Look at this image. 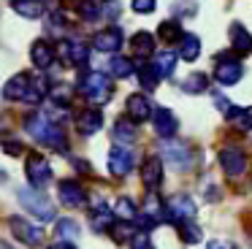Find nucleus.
Wrapping results in <instances>:
<instances>
[{
    "label": "nucleus",
    "mask_w": 252,
    "mask_h": 249,
    "mask_svg": "<svg viewBox=\"0 0 252 249\" xmlns=\"http://www.w3.org/2000/svg\"><path fill=\"white\" fill-rule=\"evenodd\" d=\"M25 127H28V133L33 135L38 144H44V146H52V149H57V152H63L68 146L63 127L49 117V114H44V111L30 114V117L25 119Z\"/></svg>",
    "instance_id": "obj_1"
},
{
    "label": "nucleus",
    "mask_w": 252,
    "mask_h": 249,
    "mask_svg": "<svg viewBox=\"0 0 252 249\" xmlns=\"http://www.w3.org/2000/svg\"><path fill=\"white\" fill-rule=\"evenodd\" d=\"M46 84L38 79H33L30 73H17L8 79V84L3 87V95L8 100H25V103H41L46 95Z\"/></svg>",
    "instance_id": "obj_2"
},
{
    "label": "nucleus",
    "mask_w": 252,
    "mask_h": 249,
    "mask_svg": "<svg viewBox=\"0 0 252 249\" xmlns=\"http://www.w3.org/2000/svg\"><path fill=\"white\" fill-rule=\"evenodd\" d=\"M19 203L25 206V209L30 211V214L35 217V219L41 222H55V203H52L49 198H46V192H41V189L35 187H22L19 189Z\"/></svg>",
    "instance_id": "obj_3"
},
{
    "label": "nucleus",
    "mask_w": 252,
    "mask_h": 249,
    "mask_svg": "<svg viewBox=\"0 0 252 249\" xmlns=\"http://www.w3.org/2000/svg\"><path fill=\"white\" fill-rule=\"evenodd\" d=\"M163 157H165V162H168L174 171H179V173H185V171H190V168H192V149L187 144H182V141L165 138Z\"/></svg>",
    "instance_id": "obj_4"
},
{
    "label": "nucleus",
    "mask_w": 252,
    "mask_h": 249,
    "mask_svg": "<svg viewBox=\"0 0 252 249\" xmlns=\"http://www.w3.org/2000/svg\"><path fill=\"white\" fill-rule=\"evenodd\" d=\"M79 90H82V95H87V100H93V103H106V100L111 97V84H109V79H106L103 73H98V70L82 76V84H79Z\"/></svg>",
    "instance_id": "obj_5"
},
{
    "label": "nucleus",
    "mask_w": 252,
    "mask_h": 249,
    "mask_svg": "<svg viewBox=\"0 0 252 249\" xmlns=\"http://www.w3.org/2000/svg\"><path fill=\"white\" fill-rule=\"evenodd\" d=\"M220 165H222V171L228 173L230 179H239V176L247 173L250 160H247V155H244L241 146H225V149L220 152Z\"/></svg>",
    "instance_id": "obj_6"
},
{
    "label": "nucleus",
    "mask_w": 252,
    "mask_h": 249,
    "mask_svg": "<svg viewBox=\"0 0 252 249\" xmlns=\"http://www.w3.org/2000/svg\"><path fill=\"white\" fill-rule=\"evenodd\" d=\"M28 182H30V187H35V189H44L46 184L52 182V168H49V162L44 160V155H38V152H30L28 155Z\"/></svg>",
    "instance_id": "obj_7"
},
{
    "label": "nucleus",
    "mask_w": 252,
    "mask_h": 249,
    "mask_svg": "<svg viewBox=\"0 0 252 249\" xmlns=\"http://www.w3.org/2000/svg\"><path fill=\"white\" fill-rule=\"evenodd\" d=\"M165 219H171L174 225L187 219H195V200L190 195H174L165 206Z\"/></svg>",
    "instance_id": "obj_8"
},
{
    "label": "nucleus",
    "mask_w": 252,
    "mask_h": 249,
    "mask_svg": "<svg viewBox=\"0 0 252 249\" xmlns=\"http://www.w3.org/2000/svg\"><path fill=\"white\" fill-rule=\"evenodd\" d=\"M244 76V68H241L239 60H230V57H220L214 60V79L225 87H233L239 84V79Z\"/></svg>",
    "instance_id": "obj_9"
},
{
    "label": "nucleus",
    "mask_w": 252,
    "mask_h": 249,
    "mask_svg": "<svg viewBox=\"0 0 252 249\" xmlns=\"http://www.w3.org/2000/svg\"><path fill=\"white\" fill-rule=\"evenodd\" d=\"M133 162H136V152H133L130 146L117 144L114 149L109 152V160H106V165H109V171L114 173V176H125V173L133 168Z\"/></svg>",
    "instance_id": "obj_10"
},
{
    "label": "nucleus",
    "mask_w": 252,
    "mask_h": 249,
    "mask_svg": "<svg viewBox=\"0 0 252 249\" xmlns=\"http://www.w3.org/2000/svg\"><path fill=\"white\" fill-rule=\"evenodd\" d=\"M11 233L19 238L22 244H28V247H41L44 244V230L35 225H30L28 219H19V217H11Z\"/></svg>",
    "instance_id": "obj_11"
},
{
    "label": "nucleus",
    "mask_w": 252,
    "mask_h": 249,
    "mask_svg": "<svg viewBox=\"0 0 252 249\" xmlns=\"http://www.w3.org/2000/svg\"><path fill=\"white\" fill-rule=\"evenodd\" d=\"M122 43H125V35H122L120 27H106L93 38V46L103 54H117L122 49Z\"/></svg>",
    "instance_id": "obj_12"
},
{
    "label": "nucleus",
    "mask_w": 252,
    "mask_h": 249,
    "mask_svg": "<svg viewBox=\"0 0 252 249\" xmlns=\"http://www.w3.org/2000/svg\"><path fill=\"white\" fill-rule=\"evenodd\" d=\"M152 127L160 138H174L176 133V117L174 111H168L165 106H155L152 108Z\"/></svg>",
    "instance_id": "obj_13"
},
{
    "label": "nucleus",
    "mask_w": 252,
    "mask_h": 249,
    "mask_svg": "<svg viewBox=\"0 0 252 249\" xmlns=\"http://www.w3.org/2000/svg\"><path fill=\"white\" fill-rule=\"evenodd\" d=\"M30 60H33L35 68L46 70V68H52V65H55L57 52H55V46H52L49 41H35L33 46H30Z\"/></svg>",
    "instance_id": "obj_14"
},
{
    "label": "nucleus",
    "mask_w": 252,
    "mask_h": 249,
    "mask_svg": "<svg viewBox=\"0 0 252 249\" xmlns=\"http://www.w3.org/2000/svg\"><path fill=\"white\" fill-rule=\"evenodd\" d=\"M141 182H144V187H149V189L160 187V182H163V162H160V157H147V160H144Z\"/></svg>",
    "instance_id": "obj_15"
},
{
    "label": "nucleus",
    "mask_w": 252,
    "mask_h": 249,
    "mask_svg": "<svg viewBox=\"0 0 252 249\" xmlns=\"http://www.w3.org/2000/svg\"><path fill=\"white\" fill-rule=\"evenodd\" d=\"M87 46H84L82 41H63L60 43V57H63V62L65 65H79V62H84L87 60Z\"/></svg>",
    "instance_id": "obj_16"
},
{
    "label": "nucleus",
    "mask_w": 252,
    "mask_h": 249,
    "mask_svg": "<svg viewBox=\"0 0 252 249\" xmlns=\"http://www.w3.org/2000/svg\"><path fill=\"white\" fill-rule=\"evenodd\" d=\"M127 117L133 122H144V119L152 117V103H149V97L141 95V92L127 97Z\"/></svg>",
    "instance_id": "obj_17"
},
{
    "label": "nucleus",
    "mask_w": 252,
    "mask_h": 249,
    "mask_svg": "<svg viewBox=\"0 0 252 249\" xmlns=\"http://www.w3.org/2000/svg\"><path fill=\"white\" fill-rule=\"evenodd\" d=\"M84 187L79 182H73V179H65V182H60V200L65 206H71V209H76V206L84 203Z\"/></svg>",
    "instance_id": "obj_18"
},
{
    "label": "nucleus",
    "mask_w": 252,
    "mask_h": 249,
    "mask_svg": "<svg viewBox=\"0 0 252 249\" xmlns=\"http://www.w3.org/2000/svg\"><path fill=\"white\" fill-rule=\"evenodd\" d=\"M155 52V38L152 32H136L130 38V54L136 60H144V57H152Z\"/></svg>",
    "instance_id": "obj_19"
},
{
    "label": "nucleus",
    "mask_w": 252,
    "mask_h": 249,
    "mask_svg": "<svg viewBox=\"0 0 252 249\" xmlns=\"http://www.w3.org/2000/svg\"><path fill=\"white\" fill-rule=\"evenodd\" d=\"M152 68H155V73H158L160 79L171 76V73H174V68H176V52H174V49H163V52H158L152 57Z\"/></svg>",
    "instance_id": "obj_20"
},
{
    "label": "nucleus",
    "mask_w": 252,
    "mask_h": 249,
    "mask_svg": "<svg viewBox=\"0 0 252 249\" xmlns=\"http://www.w3.org/2000/svg\"><path fill=\"white\" fill-rule=\"evenodd\" d=\"M230 46L239 57H244V54L252 52V35L241 25H230Z\"/></svg>",
    "instance_id": "obj_21"
},
{
    "label": "nucleus",
    "mask_w": 252,
    "mask_h": 249,
    "mask_svg": "<svg viewBox=\"0 0 252 249\" xmlns=\"http://www.w3.org/2000/svg\"><path fill=\"white\" fill-rule=\"evenodd\" d=\"M79 130L82 133H87V135H93V133H98L100 127H103V114L98 111V108H84L82 114H79Z\"/></svg>",
    "instance_id": "obj_22"
},
{
    "label": "nucleus",
    "mask_w": 252,
    "mask_h": 249,
    "mask_svg": "<svg viewBox=\"0 0 252 249\" xmlns=\"http://www.w3.org/2000/svg\"><path fill=\"white\" fill-rule=\"evenodd\" d=\"M11 8L22 19H41L44 16V3L41 0H11Z\"/></svg>",
    "instance_id": "obj_23"
},
{
    "label": "nucleus",
    "mask_w": 252,
    "mask_h": 249,
    "mask_svg": "<svg viewBox=\"0 0 252 249\" xmlns=\"http://www.w3.org/2000/svg\"><path fill=\"white\" fill-rule=\"evenodd\" d=\"M111 222H114V214L109 211V206H106L103 200H95V206H93V227L103 233V230L111 227Z\"/></svg>",
    "instance_id": "obj_24"
},
{
    "label": "nucleus",
    "mask_w": 252,
    "mask_h": 249,
    "mask_svg": "<svg viewBox=\"0 0 252 249\" xmlns=\"http://www.w3.org/2000/svg\"><path fill=\"white\" fill-rule=\"evenodd\" d=\"M136 138V124H133V119L130 117H122V119H117L114 122V141L117 144H130V141Z\"/></svg>",
    "instance_id": "obj_25"
},
{
    "label": "nucleus",
    "mask_w": 252,
    "mask_h": 249,
    "mask_svg": "<svg viewBox=\"0 0 252 249\" xmlns=\"http://www.w3.org/2000/svg\"><path fill=\"white\" fill-rule=\"evenodd\" d=\"M111 214H114L120 222H133L136 214H138V209H136V203H133L130 198H120L114 203V209H111Z\"/></svg>",
    "instance_id": "obj_26"
},
{
    "label": "nucleus",
    "mask_w": 252,
    "mask_h": 249,
    "mask_svg": "<svg viewBox=\"0 0 252 249\" xmlns=\"http://www.w3.org/2000/svg\"><path fill=\"white\" fill-rule=\"evenodd\" d=\"M179 54L192 62V60L201 54V38H198V35H182V41H179Z\"/></svg>",
    "instance_id": "obj_27"
},
{
    "label": "nucleus",
    "mask_w": 252,
    "mask_h": 249,
    "mask_svg": "<svg viewBox=\"0 0 252 249\" xmlns=\"http://www.w3.org/2000/svg\"><path fill=\"white\" fill-rule=\"evenodd\" d=\"M182 35H185V32H182V25L176 19H165L163 25L158 27V38H160V41H176V38L182 41Z\"/></svg>",
    "instance_id": "obj_28"
},
{
    "label": "nucleus",
    "mask_w": 252,
    "mask_h": 249,
    "mask_svg": "<svg viewBox=\"0 0 252 249\" xmlns=\"http://www.w3.org/2000/svg\"><path fill=\"white\" fill-rule=\"evenodd\" d=\"M109 68H111V73H114L117 79H127L130 73H136V62H130L127 57H114L109 62Z\"/></svg>",
    "instance_id": "obj_29"
},
{
    "label": "nucleus",
    "mask_w": 252,
    "mask_h": 249,
    "mask_svg": "<svg viewBox=\"0 0 252 249\" xmlns=\"http://www.w3.org/2000/svg\"><path fill=\"white\" fill-rule=\"evenodd\" d=\"M182 90L185 92H195V95H201V92H206L209 90V79L203 73H192V76H187L185 79V84H182Z\"/></svg>",
    "instance_id": "obj_30"
},
{
    "label": "nucleus",
    "mask_w": 252,
    "mask_h": 249,
    "mask_svg": "<svg viewBox=\"0 0 252 249\" xmlns=\"http://www.w3.org/2000/svg\"><path fill=\"white\" fill-rule=\"evenodd\" d=\"M136 73H138V81H141L144 90H155V87H158L160 76L155 73L152 65H136Z\"/></svg>",
    "instance_id": "obj_31"
},
{
    "label": "nucleus",
    "mask_w": 252,
    "mask_h": 249,
    "mask_svg": "<svg viewBox=\"0 0 252 249\" xmlns=\"http://www.w3.org/2000/svg\"><path fill=\"white\" fill-rule=\"evenodd\" d=\"M79 16L84 22H98L100 19V3L98 0H79Z\"/></svg>",
    "instance_id": "obj_32"
},
{
    "label": "nucleus",
    "mask_w": 252,
    "mask_h": 249,
    "mask_svg": "<svg viewBox=\"0 0 252 249\" xmlns=\"http://www.w3.org/2000/svg\"><path fill=\"white\" fill-rule=\"evenodd\" d=\"M176 230H179V236H182V241H185V244H198V241H201V227L192 225V219L179 222Z\"/></svg>",
    "instance_id": "obj_33"
},
{
    "label": "nucleus",
    "mask_w": 252,
    "mask_h": 249,
    "mask_svg": "<svg viewBox=\"0 0 252 249\" xmlns=\"http://www.w3.org/2000/svg\"><path fill=\"white\" fill-rule=\"evenodd\" d=\"M230 119L239 130H252V106H244V108H236L230 111Z\"/></svg>",
    "instance_id": "obj_34"
},
{
    "label": "nucleus",
    "mask_w": 252,
    "mask_h": 249,
    "mask_svg": "<svg viewBox=\"0 0 252 249\" xmlns=\"http://www.w3.org/2000/svg\"><path fill=\"white\" fill-rule=\"evenodd\" d=\"M130 233H133V227H130V222H111V227H109V236L114 238V241H127L130 238Z\"/></svg>",
    "instance_id": "obj_35"
},
{
    "label": "nucleus",
    "mask_w": 252,
    "mask_h": 249,
    "mask_svg": "<svg viewBox=\"0 0 252 249\" xmlns=\"http://www.w3.org/2000/svg\"><path fill=\"white\" fill-rule=\"evenodd\" d=\"M57 236H60L63 241H71V238L79 236V225L73 219H60L57 222Z\"/></svg>",
    "instance_id": "obj_36"
},
{
    "label": "nucleus",
    "mask_w": 252,
    "mask_h": 249,
    "mask_svg": "<svg viewBox=\"0 0 252 249\" xmlns=\"http://www.w3.org/2000/svg\"><path fill=\"white\" fill-rule=\"evenodd\" d=\"M130 249H155V247H152V241H149V236L141 230L130 238Z\"/></svg>",
    "instance_id": "obj_37"
},
{
    "label": "nucleus",
    "mask_w": 252,
    "mask_h": 249,
    "mask_svg": "<svg viewBox=\"0 0 252 249\" xmlns=\"http://www.w3.org/2000/svg\"><path fill=\"white\" fill-rule=\"evenodd\" d=\"M133 11L136 14H152L155 11V5H158V0H133Z\"/></svg>",
    "instance_id": "obj_38"
},
{
    "label": "nucleus",
    "mask_w": 252,
    "mask_h": 249,
    "mask_svg": "<svg viewBox=\"0 0 252 249\" xmlns=\"http://www.w3.org/2000/svg\"><path fill=\"white\" fill-rule=\"evenodd\" d=\"M63 27H65V19H63V14H60V11H55V14L49 16V30L55 32V35H60V32H63Z\"/></svg>",
    "instance_id": "obj_39"
},
{
    "label": "nucleus",
    "mask_w": 252,
    "mask_h": 249,
    "mask_svg": "<svg viewBox=\"0 0 252 249\" xmlns=\"http://www.w3.org/2000/svg\"><path fill=\"white\" fill-rule=\"evenodd\" d=\"M206 249H236L233 241H225V238H214V241L206 244Z\"/></svg>",
    "instance_id": "obj_40"
},
{
    "label": "nucleus",
    "mask_w": 252,
    "mask_h": 249,
    "mask_svg": "<svg viewBox=\"0 0 252 249\" xmlns=\"http://www.w3.org/2000/svg\"><path fill=\"white\" fill-rule=\"evenodd\" d=\"M214 106H217L222 114H228V117H230V103L225 100V97H217V95H214Z\"/></svg>",
    "instance_id": "obj_41"
},
{
    "label": "nucleus",
    "mask_w": 252,
    "mask_h": 249,
    "mask_svg": "<svg viewBox=\"0 0 252 249\" xmlns=\"http://www.w3.org/2000/svg\"><path fill=\"white\" fill-rule=\"evenodd\" d=\"M6 152H8V155H19V152H22V146H19L17 141H6Z\"/></svg>",
    "instance_id": "obj_42"
},
{
    "label": "nucleus",
    "mask_w": 252,
    "mask_h": 249,
    "mask_svg": "<svg viewBox=\"0 0 252 249\" xmlns=\"http://www.w3.org/2000/svg\"><path fill=\"white\" fill-rule=\"evenodd\" d=\"M49 249H76L73 244H65V241H60V244H52Z\"/></svg>",
    "instance_id": "obj_43"
},
{
    "label": "nucleus",
    "mask_w": 252,
    "mask_h": 249,
    "mask_svg": "<svg viewBox=\"0 0 252 249\" xmlns=\"http://www.w3.org/2000/svg\"><path fill=\"white\" fill-rule=\"evenodd\" d=\"M0 249H14V247H8L6 241H0Z\"/></svg>",
    "instance_id": "obj_44"
}]
</instances>
